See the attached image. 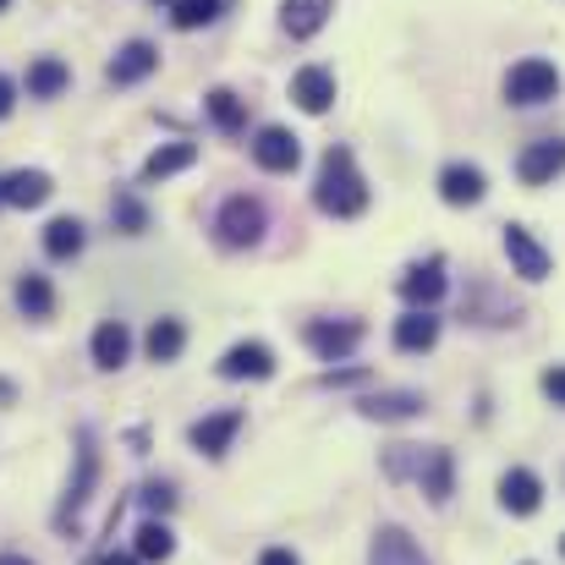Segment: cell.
Returning <instances> with one entry per match:
<instances>
[{"label":"cell","instance_id":"1","mask_svg":"<svg viewBox=\"0 0 565 565\" xmlns=\"http://www.w3.org/2000/svg\"><path fill=\"white\" fill-rule=\"evenodd\" d=\"M384 478L390 483H417L434 505H445L450 489H456V461L439 445H390L384 450Z\"/></svg>","mask_w":565,"mask_h":565},{"label":"cell","instance_id":"2","mask_svg":"<svg viewBox=\"0 0 565 565\" xmlns=\"http://www.w3.org/2000/svg\"><path fill=\"white\" fill-rule=\"evenodd\" d=\"M313 203L335 220H358L369 209V182L352 160V149H324V166H319V188H313Z\"/></svg>","mask_w":565,"mask_h":565},{"label":"cell","instance_id":"3","mask_svg":"<svg viewBox=\"0 0 565 565\" xmlns=\"http://www.w3.org/2000/svg\"><path fill=\"white\" fill-rule=\"evenodd\" d=\"M94 489H99V445H94V428H77V472H72V483H66V494L55 505V533H66L83 516Z\"/></svg>","mask_w":565,"mask_h":565},{"label":"cell","instance_id":"4","mask_svg":"<svg viewBox=\"0 0 565 565\" xmlns=\"http://www.w3.org/2000/svg\"><path fill=\"white\" fill-rule=\"evenodd\" d=\"M555 94H561V72H555V61H544V55H527V61H516V66L505 72V99L522 105V110L550 105Z\"/></svg>","mask_w":565,"mask_h":565},{"label":"cell","instance_id":"5","mask_svg":"<svg viewBox=\"0 0 565 565\" xmlns=\"http://www.w3.org/2000/svg\"><path fill=\"white\" fill-rule=\"evenodd\" d=\"M264 231H269V214H264V203L247 198V192L225 198L220 214H214V236H220V247H253Z\"/></svg>","mask_w":565,"mask_h":565},{"label":"cell","instance_id":"6","mask_svg":"<svg viewBox=\"0 0 565 565\" xmlns=\"http://www.w3.org/2000/svg\"><path fill=\"white\" fill-rule=\"evenodd\" d=\"M302 341L313 347V358L347 363V358L363 347V324H358V319H313V324L302 330Z\"/></svg>","mask_w":565,"mask_h":565},{"label":"cell","instance_id":"7","mask_svg":"<svg viewBox=\"0 0 565 565\" xmlns=\"http://www.w3.org/2000/svg\"><path fill=\"white\" fill-rule=\"evenodd\" d=\"M505 258L522 280H544L550 275V247L527 231V225H505Z\"/></svg>","mask_w":565,"mask_h":565},{"label":"cell","instance_id":"8","mask_svg":"<svg viewBox=\"0 0 565 565\" xmlns=\"http://www.w3.org/2000/svg\"><path fill=\"white\" fill-rule=\"evenodd\" d=\"M565 171V138H544V143H527L522 160H516V177L527 188H550Z\"/></svg>","mask_w":565,"mask_h":565},{"label":"cell","instance_id":"9","mask_svg":"<svg viewBox=\"0 0 565 565\" xmlns=\"http://www.w3.org/2000/svg\"><path fill=\"white\" fill-rule=\"evenodd\" d=\"M358 412L374 417V423H406V417H423L428 401H423L417 390H374V395L358 401Z\"/></svg>","mask_w":565,"mask_h":565},{"label":"cell","instance_id":"10","mask_svg":"<svg viewBox=\"0 0 565 565\" xmlns=\"http://www.w3.org/2000/svg\"><path fill=\"white\" fill-rule=\"evenodd\" d=\"M253 160H258L264 171L286 177V171H297V160H302V143H297L286 127H264V132L253 138Z\"/></svg>","mask_w":565,"mask_h":565},{"label":"cell","instance_id":"11","mask_svg":"<svg viewBox=\"0 0 565 565\" xmlns=\"http://www.w3.org/2000/svg\"><path fill=\"white\" fill-rule=\"evenodd\" d=\"M445 258H428V264H412L406 275H401V297L412 302V308H434L439 297H445Z\"/></svg>","mask_w":565,"mask_h":565},{"label":"cell","instance_id":"12","mask_svg":"<svg viewBox=\"0 0 565 565\" xmlns=\"http://www.w3.org/2000/svg\"><path fill=\"white\" fill-rule=\"evenodd\" d=\"M242 423H247V417H242V412H214V417H198V423H192V450H203V456H225V450H231V439H236V434H242Z\"/></svg>","mask_w":565,"mask_h":565},{"label":"cell","instance_id":"13","mask_svg":"<svg viewBox=\"0 0 565 565\" xmlns=\"http://www.w3.org/2000/svg\"><path fill=\"white\" fill-rule=\"evenodd\" d=\"M275 374V352L264 341H236L220 358V379H269Z\"/></svg>","mask_w":565,"mask_h":565},{"label":"cell","instance_id":"14","mask_svg":"<svg viewBox=\"0 0 565 565\" xmlns=\"http://www.w3.org/2000/svg\"><path fill=\"white\" fill-rule=\"evenodd\" d=\"M500 505H505L511 516H533V511L544 505V483H539V472L511 467V472L500 478Z\"/></svg>","mask_w":565,"mask_h":565},{"label":"cell","instance_id":"15","mask_svg":"<svg viewBox=\"0 0 565 565\" xmlns=\"http://www.w3.org/2000/svg\"><path fill=\"white\" fill-rule=\"evenodd\" d=\"M483 192H489V182H483L478 166H445L439 171V198L450 209H472V203H483Z\"/></svg>","mask_w":565,"mask_h":565},{"label":"cell","instance_id":"16","mask_svg":"<svg viewBox=\"0 0 565 565\" xmlns=\"http://www.w3.org/2000/svg\"><path fill=\"white\" fill-rule=\"evenodd\" d=\"M154 66H160V50H154L149 39H132V44H121V50H116V61H110V83H116V88L143 83Z\"/></svg>","mask_w":565,"mask_h":565},{"label":"cell","instance_id":"17","mask_svg":"<svg viewBox=\"0 0 565 565\" xmlns=\"http://www.w3.org/2000/svg\"><path fill=\"white\" fill-rule=\"evenodd\" d=\"M291 99H297L308 116H324V110L335 105V77H330L324 66H302V72L291 77Z\"/></svg>","mask_w":565,"mask_h":565},{"label":"cell","instance_id":"18","mask_svg":"<svg viewBox=\"0 0 565 565\" xmlns=\"http://www.w3.org/2000/svg\"><path fill=\"white\" fill-rule=\"evenodd\" d=\"M369 565H428V561H423V550H417V539L406 527H379Z\"/></svg>","mask_w":565,"mask_h":565},{"label":"cell","instance_id":"19","mask_svg":"<svg viewBox=\"0 0 565 565\" xmlns=\"http://www.w3.org/2000/svg\"><path fill=\"white\" fill-rule=\"evenodd\" d=\"M330 11H335V0H280V22L291 39H313L330 22Z\"/></svg>","mask_w":565,"mask_h":565},{"label":"cell","instance_id":"20","mask_svg":"<svg viewBox=\"0 0 565 565\" xmlns=\"http://www.w3.org/2000/svg\"><path fill=\"white\" fill-rule=\"evenodd\" d=\"M434 341H439V319L428 308H412L406 319H395V347L401 352H434Z\"/></svg>","mask_w":565,"mask_h":565},{"label":"cell","instance_id":"21","mask_svg":"<svg viewBox=\"0 0 565 565\" xmlns=\"http://www.w3.org/2000/svg\"><path fill=\"white\" fill-rule=\"evenodd\" d=\"M127 352H132V330H127L121 319H105V324L94 330V363H99V369H121Z\"/></svg>","mask_w":565,"mask_h":565},{"label":"cell","instance_id":"22","mask_svg":"<svg viewBox=\"0 0 565 565\" xmlns=\"http://www.w3.org/2000/svg\"><path fill=\"white\" fill-rule=\"evenodd\" d=\"M192 160H198V143H160V149L143 160V182H166V177L188 171Z\"/></svg>","mask_w":565,"mask_h":565},{"label":"cell","instance_id":"23","mask_svg":"<svg viewBox=\"0 0 565 565\" xmlns=\"http://www.w3.org/2000/svg\"><path fill=\"white\" fill-rule=\"evenodd\" d=\"M143 347H149V358H154V363H177V358H182V347H188L182 319H154V324H149V335H143Z\"/></svg>","mask_w":565,"mask_h":565},{"label":"cell","instance_id":"24","mask_svg":"<svg viewBox=\"0 0 565 565\" xmlns=\"http://www.w3.org/2000/svg\"><path fill=\"white\" fill-rule=\"evenodd\" d=\"M132 555H138V561H149V565H154V561H171V555H177V539H171V527H166L160 516H149V522L132 533Z\"/></svg>","mask_w":565,"mask_h":565},{"label":"cell","instance_id":"25","mask_svg":"<svg viewBox=\"0 0 565 565\" xmlns=\"http://www.w3.org/2000/svg\"><path fill=\"white\" fill-rule=\"evenodd\" d=\"M50 192H55V182L44 171H11L6 177V203H17V209H39Z\"/></svg>","mask_w":565,"mask_h":565},{"label":"cell","instance_id":"26","mask_svg":"<svg viewBox=\"0 0 565 565\" xmlns=\"http://www.w3.org/2000/svg\"><path fill=\"white\" fill-rule=\"evenodd\" d=\"M66 83H72V72H66V61H55V55H39V61L28 66V94H33V99H55Z\"/></svg>","mask_w":565,"mask_h":565},{"label":"cell","instance_id":"27","mask_svg":"<svg viewBox=\"0 0 565 565\" xmlns=\"http://www.w3.org/2000/svg\"><path fill=\"white\" fill-rule=\"evenodd\" d=\"M44 253H50V258H77V253H83V220H72V214L50 220V225H44Z\"/></svg>","mask_w":565,"mask_h":565},{"label":"cell","instance_id":"28","mask_svg":"<svg viewBox=\"0 0 565 565\" xmlns=\"http://www.w3.org/2000/svg\"><path fill=\"white\" fill-rule=\"evenodd\" d=\"M17 308H22L28 319H50V313H55L50 280H44V275H22V280H17Z\"/></svg>","mask_w":565,"mask_h":565},{"label":"cell","instance_id":"29","mask_svg":"<svg viewBox=\"0 0 565 565\" xmlns=\"http://www.w3.org/2000/svg\"><path fill=\"white\" fill-rule=\"evenodd\" d=\"M203 105H209V116H214V127H220V132H242V127H247V105H242L231 88H214Z\"/></svg>","mask_w":565,"mask_h":565},{"label":"cell","instance_id":"30","mask_svg":"<svg viewBox=\"0 0 565 565\" xmlns=\"http://www.w3.org/2000/svg\"><path fill=\"white\" fill-rule=\"evenodd\" d=\"M110 220H116V231H127V236H143V231H149V209H143L132 192H116Z\"/></svg>","mask_w":565,"mask_h":565},{"label":"cell","instance_id":"31","mask_svg":"<svg viewBox=\"0 0 565 565\" xmlns=\"http://www.w3.org/2000/svg\"><path fill=\"white\" fill-rule=\"evenodd\" d=\"M220 6H225V0H177L171 22H177L182 33H192V28H209V22L220 17Z\"/></svg>","mask_w":565,"mask_h":565},{"label":"cell","instance_id":"32","mask_svg":"<svg viewBox=\"0 0 565 565\" xmlns=\"http://www.w3.org/2000/svg\"><path fill=\"white\" fill-rule=\"evenodd\" d=\"M138 500H143V511H149V516H166V511L177 505V489H171V483H143V494H138Z\"/></svg>","mask_w":565,"mask_h":565},{"label":"cell","instance_id":"33","mask_svg":"<svg viewBox=\"0 0 565 565\" xmlns=\"http://www.w3.org/2000/svg\"><path fill=\"white\" fill-rule=\"evenodd\" d=\"M544 395L555 406H565V369H544Z\"/></svg>","mask_w":565,"mask_h":565},{"label":"cell","instance_id":"34","mask_svg":"<svg viewBox=\"0 0 565 565\" xmlns=\"http://www.w3.org/2000/svg\"><path fill=\"white\" fill-rule=\"evenodd\" d=\"M11 105H17V83H11V77H0V121L11 116Z\"/></svg>","mask_w":565,"mask_h":565},{"label":"cell","instance_id":"35","mask_svg":"<svg viewBox=\"0 0 565 565\" xmlns=\"http://www.w3.org/2000/svg\"><path fill=\"white\" fill-rule=\"evenodd\" d=\"M258 565H302V561H297L291 550H264V555H258Z\"/></svg>","mask_w":565,"mask_h":565},{"label":"cell","instance_id":"36","mask_svg":"<svg viewBox=\"0 0 565 565\" xmlns=\"http://www.w3.org/2000/svg\"><path fill=\"white\" fill-rule=\"evenodd\" d=\"M358 379H369L363 369H335V374H324V384H358Z\"/></svg>","mask_w":565,"mask_h":565},{"label":"cell","instance_id":"37","mask_svg":"<svg viewBox=\"0 0 565 565\" xmlns=\"http://www.w3.org/2000/svg\"><path fill=\"white\" fill-rule=\"evenodd\" d=\"M99 565H143V561H138V555H105Z\"/></svg>","mask_w":565,"mask_h":565},{"label":"cell","instance_id":"38","mask_svg":"<svg viewBox=\"0 0 565 565\" xmlns=\"http://www.w3.org/2000/svg\"><path fill=\"white\" fill-rule=\"evenodd\" d=\"M0 565H33L28 555H0Z\"/></svg>","mask_w":565,"mask_h":565},{"label":"cell","instance_id":"39","mask_svg":"<svg viewBox=\"0 0 565 565\" xmlns=\"http://www.w3.org/2000/svg\"><path fill=\"white\" fill-rule=\"evenodd\" d=\"M0 203H6V182H0Z\"/></svg>","mask_w":565,"mask_h":565},{"label":"cell","instance_id":"40","mask_svg":"<svg viewBox=\"0 0 565 565\" xmlns=\"http://www.w3.org/2000/svg\"><path fill=\"white\" fill-rule=\"evenodd\" d=\"M0 11H6V0H0Z\"/></svg>","mask_w":565,"mask_h":565},{"label":"cell","instance_id":"41","mask_svg":"<svg viewBox=\"0 0 565 565\" xmlns=\"http://www.w3.org/2000/svg\"><path fill=\"white\" fill-rule=\"evenodd\" d=\"M561 550H565V539H561Z\"/></svg>","mask_w":565,"mask_h":565}]
</instances>
